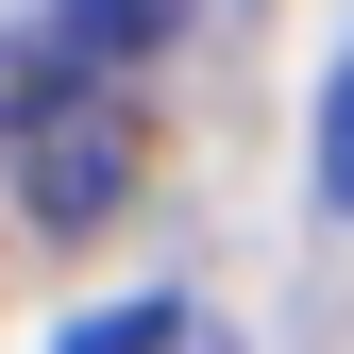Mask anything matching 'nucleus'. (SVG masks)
Listing matches in <instances>:
<instances>
[{
  "label": "nucleus",
  "instance_id": "obj_1",
  "mask_svg": "<svg viewBox=\"0 0 354 354\" xmlns=\"http://www.w3.org/2000/svg\"><path fill=\"white\" fill-rule=\"evenodd\" d=\"M17 186H34V219H102L118 186H136V136H118L102 102H84V118H34V152H17Z\"/></svg>",
  "mask_w": 354,
  "mask_h": 354
},
{
  "label": "nucleus",
  "instance_id": "obj_2",
  "mask_svg": "<svg viewBox=\"0 0 354 354\" xmlns=\"http://www.w3.org/2000/svg\"><path fill=\"white\" fill-rule=\"evenodd\" d=\"M186 34V0H51V51L68 68H152Z\"/></svg>",
  "mask_w": 354,
  "mask_h": 354
},
{
  "label": "nucleus",
  "instance_id": "obj_3",
  "mask_svg": "<svg viewBox=\"0 0 354 354\" xmlns=\"http://www.w3.org/2000/svg\"><path fill=\"white\" fill-rule=\"evenodd\" d=\"M51 354H219V321L203 304H102V321H68Z\"/></svg>",
  "mask_w": 354,
  "mask_h": 354
},
{
  "label": "nucleus",
  "instance_id": "obj_4",
  "mask_svg": "<svg viewBox=\"0 0 354 354\" xmlns=\"http://www.w3.org/2000/svg\"><path fill=\"white\" fill-rule=\"evenodd\" d=\"M321 203L354 219V51H337V102H321Z\"/></svg>",
  "mask_w": 354,
  "mask_h": 354
}]
</instances>
